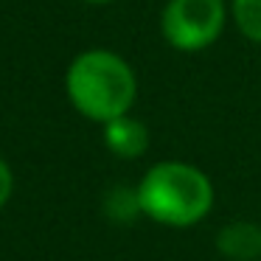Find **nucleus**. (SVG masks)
Masks as SVG:
<instances>
[{"instance_id": "nucleus-1", "label": "nucleus", "mask_w": 261, "mask_h": 261, "mask_svg": "<svg viewBox=\"0 0 261 261\" xmlns=\"http://www.w3.org/2000/svg\"><path fill=\"white\" fill-rule=\"evenodd\" d=\"M65 87H68L70 104L85 118L98 124L126 115L138 96V79L129 62L101 48L79 54L70 62Z\"/></svg>"}, {"instance_id": "nucleus-2", "label": "nucleus", "mask_w": 261, "mask_h": 261, "mask_svg": "<svg viewBox=\"0 0 261 261\" xmlns=\"http://www.w3.org/2000/svg\"><path fill=\"white\" fill-rule=\"evenodd\" d=\"M141 211L158 225L188 227L202 222L214 208V186L197 166L166 160L154 163L138 182Z\"/></svg>"}, {"instance_id": "nucleus-3", "label": "nucleus", "mask_w": 261, "mask_h": 261, "mask_svg": "<svg viewBox=\"0 0 261 261\" xmlns=\"http://www.w3.org/2000/svg\"><path fill=\"white\" fill-rule=\"evenodd\" d=\"M225 29L222 0H169L160 17L166 42L177 51H202L214 45Z\"/></svg>"}, {"instance_id": "nucleus-4", "label": "nucleus", "mask_w": 261, "mask_h": 261, "mask_svg": "<svg viewBox=\"0 0 261 261\" xmlns=\"http://www.w3.org/2000/svg\"><path fill=\"white\" fill-rule=\"evenodd\" d=\"M104 143L113 154L124 160H135L149 149V129L129 113L104 124Z\"/></svg>"}, {"instance_id": "nucleus-5", "label": "nucleus", "mask_w": 261, "mask_h": 261, "mask_svg": "<svg viewBox=\"0 0 261 261\" xmlns=\"http://www.w3.org/2000/svg\"><path fill=\"white\" fill-rule=\"evenodd\" d=\"M216 247L230 261H255L261 255V227L255 222H230L219 230Z\"/></svg>"}, {"instance_id": "nucleus-6", "label": "nucleus", "mask_w": 261, "mask_h": 261, "mask_svg": "<svg viewBox=\"0 0 261 261\" xmlns=\"http://www.w3.org/2000/svg\"><path fill=\"white\" fill-rule=\"evenodd\" d=\"M233 20L247 40L261 45V0H233Z\"/></svg>"}, {"instance_id": "nucleus-7", "label": "nucleus", "mask_w": 261, "mask_h": 261, "mask_svg": "<svg viewBox=\"0 0 261 261\" xmlns=\"http://www.w3.org/2000/svg\"><path fill=\"white\" fill-rule=\"evenodd\" d=\"M104 211H107V216L115 222H132L138 214H143L141 202H138V188L135 191H126V188L110 191L107 202H104Z\"/></svg>"}, {"instance_id": "nucleus-8", "label": "nucleus", "mask_w": 261, "mask_h": 261, "mask_svg": "<svg viewBox=\"0 0 261 261\" xmlns=\"http://www.w3.org/2000/svg\"><path fill=\"white\" fill-rule=\"evenodd\" d=\"M12 194H14V174L6 160L0 158V208L12 199Z\"/></svg>"}, {"instance_id": "nucleus-9", "label": "nucleus", "mask_w": 261, "mask_h": 261, "mask_svg": "<svg viewBox=\"0 0 261 261\" xmlns=\"http://www.w3.org/2000/svg\"><path fill=\"white\" fill-rule=\"evenodd\" d=\"M85 3H93V6H101V3H110V0H85Z\"/></svg>"}]
</instances>
